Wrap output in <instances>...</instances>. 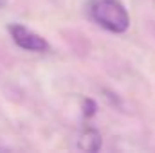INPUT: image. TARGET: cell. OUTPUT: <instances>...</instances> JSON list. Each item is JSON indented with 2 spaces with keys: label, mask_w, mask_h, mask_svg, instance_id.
Instances as JSON below:
<instances>
[{
  "label": "cell",
  "mask_w": 155,
  "mask_h": 153,
  "mask_svg": "<svg viewBox=\"0 0 155 153\" xmlns=\"http://www.w3.org/2000/svg\"><path fill=\"white\" fill-rule=\"evenodd\" d=\"M90 16L99 27L114 34H123L130 27L128 11L119 0H92Z\"/></svg>",
  "instance_id": "cell-1"
},
{
  "label": "cell",
  "mask_w": 155,
  "mask_h": 153,
  "mask_svg": "<svg viewBox=\"0 0 155 153\" xmlns=\"http://www.w3.org/2000/svg\"><path fill=\"white\" fill-rule=\"evenodd\" d=\"M96 110H97V103H96L94 99L87 97V99L83 101V115H85V117L88 119V117L96 115Z\"/></svg>",
  "instance_id": "cell-4"
},
{
  "label": "cell",
  "mask_w": 155,
  "mask_h": 153,
  "mask_svg": "<svg viewBox=\"0 0 155 153\" xmlns=\"http://www.w3.org/2000/svg\"><path fill=\"white\" fill-rule=\"evenodd\" d=\"M101 144H103V139H101V133L96 128H85L79 135V141H78V148L88 153L99 151Z\"/></svg>",
  "instance_id": "cell-3"
},
{
  "label": "cell",
  "mask_w": 155,
  "mask_h": 153,
  "mask_svg": "<svg viewBox=\"0 0 155 153\" xmlns=\"http://www.w3.org/2000/svg\"><path fill=\"white\" fill-rule=\"evenodd\" d=\"M4 2H5V0H0V7H2V5H4Z\"/></svg>",
  "instance_id": "cell-5"
},
{
  "label": "cell",
  "mask_w": 155,
  "mask_h": 153,
  "mask_svg": "<svg viewBox=\"0 0 155 153\" xmlns=\"http://www.w3.org/2000/svg\"><path fill=\"white\" fill-rule=\"evenodd\" d=\"M9 34L20 49H25L29 52H47L49 50V43L45 41V38L33 33L31 29H27L22 24H11Z\"/></svg>",
  "instance_id": "cell-2"
}]
</instances>
